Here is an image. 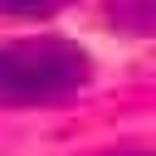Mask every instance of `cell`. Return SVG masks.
I'll list each match as a JSON object with an SVG mask.
<instances>
[{
	"label": "cell",
	"mask_w": 156,
	"mask_h": 156,
	"mask_svg": "<svg viewBox=\"0 0 156 156\" xmlns=\"http://www.w3.org/2000/svg\"><path fill=\"white\" fill-rule=\"evenodd\" d=\"M88 73H93V63L73 39H63V34L24 39V44L0 49V102L68 98L88 83Z\"/></svg>",
	"instance_id": "obj_1"
},
{
	"label": "cell",
	"mask_w": 156,
	"mask_h": 156,
	"mask_svg": "<svg viewBox=\"0 0 156 156\" xmlns=\"http://www.w3.org/2000/svg\"><path fill=\"white\" fill-rule=\"evenodd\" d=\"M107 15H112V24H122V29H132V34H151V29H156V0H122V5H112Z\"/></svg>",
	"instance_id": "obj_2"
},
{
	"label": "cell",
	"mask_w": 156,
	"mask_h": 156,
	"mask_svg": "<svg viewBox=\"0 0 156 156\" xmlns=\"http://www.w3.org/2000/svg\"><path fill=\"white\" fill-rule=\"evenodd\" d=\"M136 156H141V151H136Z\"/></svg>",
	"instance_id": "obj_3"
}]
</instances>
